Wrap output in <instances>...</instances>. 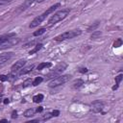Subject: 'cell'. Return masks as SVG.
Masks as SVG:
<instances>
[{
	"mask_svg": "<svg viewBox=\"0 0 123 123\" xmlns=\"http://www.w3.org/2000/svg\"><path fill=\"white\" fill-rule=\"evenodd\" d=\"M45 32H46V28H39L38 30H37V31H35V32H34L33 36H34V37H38V36H40V35L44 34Z\"/></svg>",
	"mask_w": 123,
	"mask_h": 123,
	"instance_id": "cell-19",
	"label": "cell"
},
{
	"mask_svg": "<svg viewBox=\"0 0 123 123\" xmlns=\"http://www.w3.org/2000/svg\"><path fill=\"white\" fill-rule=\"evenodd\" d=\"M35 112H36L35 110H33V109H28V110H26V111H24L23 115H24L25 117H32V116L35 114Z\"/></svg>",
	"mask_w": 123,
	"mask_h": 123,
	"instance_id": "cell-15",
	"label": "cell"
},
{
	"mask_svg": "<svg viewBox=\"0 0 123 123\" xmlns=\"http://www.w3.org/2000/svg\"><path fill=\"white\" fill-rule=\"evenodd\" d=\"M12 0H0V4L3 5V4H7V3H10L12 2Z\"/></svg>",
	"mask_w": 123,
	"mask_h": 123,
	"instance_id": "cell-28",
	"label": "cell"
},
{
	"mask_svg": "<svg viewBox=\"0 0 123 123\" xmlns=\"http://www.w3.org/2000/svg\"><path fill=\"white\" fill-rule=\"evenodd\" d=\"M0 122H8V120H6V119H2V120H0Z\"/></svg>",
	"mask_w": 123,
	"mask_h": 123,
	"instance_id": "cell-33",
	"label": "cell"
},
{
	"mask_svg": "<svg viewBox=\"0 0 123 123\" xmlns=\"http://www.w3.org/2000/svg\"><path fill=\"white\" fill-rule=\"evenodd\" d=\"M12 57V52H8V53H3L0 54V65L5 64L8 61H10Z\"/></svg>",
	"mask_w": 123,
	"mask_h": 123,
	"instance_id": "cell-9",
	"label": "cell"
},
{
	"mask_svg": "<svg viewBox=\"0 0 123 123\" xmlns=\"http://www.w3.org/2000/svg\"><path fill=\"white\" fill-rule=\"evenodd\" d=\"M32 84H33V80H32V79H27V80H25V81L22 83V87H23V88L28 87V86H30Z\"/></svg>",
	"mask_w": 123,
	"mask_h": 123,
	"instance_id": "cell-20",
	"label": "cell"
},
{
	"mask_svg": "<svg viewBox=\"0 0 123 123\" xmlns=\"http://www.w3.org/2000/svg\"><path fill=\"white\" fill-rule=\"evenodd\" d=\"M42 81H43V78L42 77H40V76H38V77H36L34 80H33V86H38L40 83H42Z\"/></svg>",
	"mask_w": 123,
	"mask_h": 123,
	"instance_id": "cell-18",
	"label": "cell"
},
{
	"mask_svg": "<svg viewBox=\"0 0 123 123\" xmlns=\"http://www.w3.org/2000/svg\"><path fill=\"white\" fill-rule=\"evenodd\" d=\"M82 34V31L77 29V30H70V31H66L59 36H57L54 39L56 41H63L65 39H70V38H73L75 37H78Z\"/></svg>",
	"mask_w": 123,
	"mask_h": 123,
	"instance_id": "cell-3",
	"label": "cell"
},
{
	"mask_svg": "<svg viewBox=\"0 0 123 123\" xmlns=\"http://www.w3.org/2000/svg\"><path fill=\"white\" fill-rule=\"evenodd\" d=\"M122 45V39L121 38H117L114 42H113V47L115 48H117V47H119V46H121Z\"/></svg>",
	"mask_w": 123,
	"mask_h": 123,
	"instance_id": "cell-23",
	"label": "cell"
},
{
	"mask_svg": "<svg viewBox=\"0 0 123 123\" xmlns=\"http://www.w3.org/2000/svg\"><path fill=\"white\" fill-rule=\"evenodd\" d=\"M35 67V65L34 64H31V65H28V66H26V67H22L21 69H20V71H19V73H18V75H25V74H27V73H29V72H31L32 70H33V68Z\"/></svg>",
	"mask_w": 123,
	"mask_h": 123,
	"instance_id": "cell-10",
	"label": "cell"
},
{
	"mask_svg": "<svg viewBox=\"0 0 123 123\" xmlns=\"http://www.w3.org/2000/svg\"><path fill=\"white\" fill-rule=\"evenodd\" d=\"M0 81H2V82L9 81V76L8 75H0Z\"/></svg>",
	"mask_w": 123,
	"mask_h": 123,
	"instance_id": "cell-25",
	"label": "cell"
},
{
	"mask_svg": "<svg viewBox=\"0 0 123 123\" xmlns=\"http://www.w3.org/2000/svg\"><path fill=\"white\" fill-rule=\"evenodd\" d=\"M67 67V64L65 62H62L60 64H58L53 71H51L50 73H48L46 76H45V80H49V79H54L56 77H58L62 71H64Z\"/></svg>",
	"mask_w": 123,
	"mask_h": 123,
	"instance_id": "cell-5",
	"label": "cell"
},
{
	"mask_svg": "<svg viewBox=\"0 0 123 123\" xmlns=\"http://www.w3.org/2000/svg\"><path fill=\"white\" fill-rule=\"evenodd\" d=\"M0 37H1V36H0Z\"/></svg>",
	"mask_w": 123,
	"mask_h": 123,
	"instance_id": "cell-34",
	"label": "cell"
},
{
	"mask_svg": "<svg viewBox=\"0 0 123 123\" xmlns=\"http://www.w3.org/2000/svg\"><path fill=\"white\" fill-rule=\"evenodd\" d=\"M101 32L100 31H94V33H92V35H91V38L92 39H95V38H98L100 36H101Z\"/></svg>",
	"mask_w": 123,
	"mask_h": 123,
	"instance_id": "cell-22",
	"label": "cell"
},
{
	"mask_svg": "<svg viewBox=\"0 0 123 123\" xmlns=\"http://www.w3.org/2000/svg\"><path fill=\"white\" fill-rule=\"evenodd\" d=\"M42 111H43V108H42V107H38V108L36 110V111H37V112H41Z\"/></svg>",
	"mask_w": 123,
	"mask_h": 123,
	"instance_id": "cell-31",
	"label": "cell"
},
{
	"mask_svg": "<svg viewBox=\"0 0 123 123\" xmlns=\"http://www.w3.org/2000/svg\"><path fill=\"white\" fill-rule=\"evenodd\" d=\"M83 85H84V81L81 80V79H77V80H75V81L73 82L72 86H73L74 88H79V87H81Z\"/></svg>",
	"mask_w": 123,
	"mask_h": 123,
	"instance_id": "cell-14",
	"label": "cell"
},
{
	"mask_svg": "<svg viewBox=\"0 0 123 123\" xmlns=\"http://www.w3.org/2000/svg\"><path fill=\"white\" fill-rule=\"evenodd\" d=\"M51 114H52V116H59L60 115V111H58V110H55V111H53L52 112H51Z\"/></svg>",
	"mask_w": 123,
	"mask_h": 123,
	"instance_id": "cell-26",
	"label": "cell"
},
{
	"mask_svg": "<svg viewBox=\"0 0 123 123\" xmlns=\"http://www.w3.org/2000/svg\"><path fill=\"white\" fill-rule=\"evenodd\" d=\"M43 98H44V96L42 94H37V95H35L33 97V101L35 103H40V102H42Z\"/></svg>",
	"mask_w": 123,
	"mask_h": 123,
	"instance_id": "cell-17",
	"label": "cell"
},
{
	"mask_svg": "<svg viewBox=\"0 0 123 123\" xmlns=\"http://www.w3.org/2000/svg\"><path fill=\"white\" fill-rule=\"evenodd\" d=\"M69 12H70V9H63V10H61V11L53 13L51 15V17L48 19V25L52 26V25L62 21V19H64L68 15Z\"/></svg>",
	"mask_w": 123,
	"mask_h": 123,
	"instance_id": "cell-2",
	"label": "cell"
},
{
	"mask_svg": "<svg viewBox=\"0 0 123 123\" xmlns=\"http://www.w3.org/2000/svg\"><path fill=\"white\" fill-rule=\"evenodd\" d=\"M37 40H34V41H32V42H28V43H26V44H24V48H27V47H29V46H33L35 43H37Z\"/></svg>",
	"mask_w": 123,
	"mask_h": 123,
	"instance_id": "cell-24",
	"label": "cell"
},
{
	"mask_svg": "<svg viewBox=\"0 0 123 123\" xmlns=\"http://www.w3.org/2000/svg\"><path fill=\"white\" fill-rule=\"evenodd\" d=\"M42 48V44L41 43H37L35 47H34V49H32V50H30V52H29V54L30 55H33V54H35V53H37V51H39L40 49Z\"/></svg>",
	"mask_w": 123,
	"mask_h": 123,
	"instance_id": "cell-16",
	"label": "cell"
},
{
	"mask_svg": "<svg viewBox=\"0 0 123 123\" xmlns=\"http://www.w3.org/2000/svg\"><path fill=\"white\" fill-rule=\"evenodd\" d=\"M79 72H81V73H86V72H87V69H86V67H85V68H80Z\"/></svg>",
	"mask_w": 123,
	"mask_h": 123,
	"instance_id": "cell-29",
	"label": "cell"
},
{
	"mask_svg": "<svg viewBox=\"0 0 123 123\" xmlns=\"http://www.w3.org/2000/svg\"><path fill=\"white\" fill-rule=\"evenodd\" d=\"M98 26H99V21H96L94 24H91V25L87 28V32H92V31H94Z\"/></svg>",
	"mask_w": 123,
	"mask_h": 123,
	"instance_id": "cell-21",
	"label": "cell"
},
{
	"mask_svg": "<svg viewBox=\"0 0 123 123\" xmlns=\"http://www.w3.org/2000/svg\"><path fill=\"white\" fill-rule=\"evenodd\" d=\"M47 16H48L47 13L44 12L43 13H41V14H39L38 16L35 17V18L32 20V22L30 23L29 27H30V28H36V27H37L38 25H40V24L45 20V18H46Z\"/></svg>",
	"mask_w": 123,
	"mask_h": 123,
	"instance_id": "cell-6",
	"label": "cell"
},
{
	"mask_svg": "<svg viewBox=\"0 0 123 123\" xmlns=\"http://www.w3.org/2000/svg\"><path fill=\"white\" fill-rule=\"evenodd\" d=\"M51 117H53V116H52V114H51V113H47V114H45V115L43 116L42 120H48V119H49V118H51Z\"/></svg>",
	"mask_w": 123,
	"mask_h": 123,
	"instance_id": "cell-27",
	"label": "cell"
},
{
	"mask_svg": "<svg viewBox=\"0 0 123 123\" xmlns=\"http://www.w3.org/2000/svg\"><path fill=\"white\" fill-rule=\"evenodd\" d=\"M51 66H52V63H51V62H40V63L37 65V70H42V69H44V68H48V67H51Z\"/></svg>",
	"mask_w": 123,
	"mask_h": 123,
	"instance_id": "cell-13",
	"label": "cell"
},
{
	"mask_svg": "<svg viewBox=\"0 0 123 123\" xmlns=\"http://www.w3.org/2000/svg\"><path fill=\"white\" fill-rule=\"evenodd\" d=\"M9 103V99H4V104H8Z\"/></svg>",
	"mask_w": 123,
	"mask_h": 123,
	"instance_id": "cell-32",
	"label": "cell"
},
{
	"mask_svg": "<svg viewBox=\"0 0 123 123\" xmlns=\"http://www.w3.org/2000/svg\"><path fill=\"white\" fill-rule=\"evenodd\" d=\"M122 78H123V75H122V74H119L118 76H116V77H115V86H112V90H116V89L118 88L119 84H120V82H121Z\"/></svg>",
	"mask_w": 123,
	"mask_h": 123,
	"instance_id": "cell-12",
	"label": "cell"
},
{
	"mask_svg": "<svg viewBox=\"0 0 123 123\" xmlns=\"http://www.w3.org/2000/svg\"><path fill=\"white\" fill-rule=\"evenodd\" d=\"M19 41H20V38L16 37L13 33L1 36V37H0V50H5L7 48L12 47V46L16 45Z\"/></svg>",
	"mask_w": 123,
	"mask_h": 123,
	"instance_id": "cell-1",
	"label": "cell"
},
{
	"mask_svg": "<svg viewBox=\"0 0 123 123\" xmlns=\"http://www.w3.org/2000/svg\"><path fill=\"white\" fill-rule=\"evenodd\" d=\"M71 78L70 75H59L58 77L54 78L51 82H49V87H57L60 86L63 84H65L66 82L69 81V79Z\"/></svg>",
	"mask_w": 123,
	"mask_h": 123,
	"instance_id": "cell-4",
	"label": "cell"
},
{
	"mask_svg": "<svg viewBox=\"0 0 123 123\" xmlns=\"http://www.w3.org/2000/svg\"><path fill=\"white\" fill-rule=\"evenodd\" d=\"M25 63H26V61H25V60H19V61L15 62V63H13V64L12 65L11 69H12V72L18 71V70H20V69L25 65Z\"/></svg>",
	"mask_w": 123,
	"mask_h": 123,
	"instance_id": "cell-8",
	"label": "cell"
},
{
	"mask_svg": "<svg viewBox=\"0 0 123 123\" xmlns=\"http://www.w3.org/2000/svg\"><path fill=\"white\" fill-rule=\"evenodd\" d=\"M16 117H17V112L15 111H13L12 113V118H16Z\"/></svg>",
	"mask_w": 123,
	"mask_h": 123,
	"instance_id": "cell-30",
	"label": "cell"
},
{
	"mask_svg": "<svg viewBox=\"0 0 123 123\" xmlns=\"http://www.w3.org/2000/svg\"><path fill=\"white\" fill-rule=\"evenodd\" d=\"M103 108H104V103L103 102H101V101H94L91 104V106H90V111L95 112V113H97V112L102 111Z\"/></svg>",
	"mask_w": 123,
	"mask_h": 123,
	"instance_id": "cell-7",
	"label": "cell"
},
{
	"mask_svg": "<svg viewBox=\"0 0 123 123\" xmlns=\"http://www.w3.org/2000/svg\"><path fill=\"white\" fill-rule=\"evenodd\" d=\"M35 3H37V0H25V1L23 2V4L21 5L20 9H21V10H26V9L30 8L32 5H34Z\"/></svg>",
	"mask_w": 123,
	"mask_h": 123,
	"instance_id": "cell-11",
	"label": "cell"
}]
</instances>
